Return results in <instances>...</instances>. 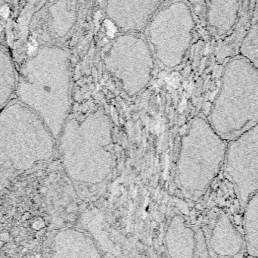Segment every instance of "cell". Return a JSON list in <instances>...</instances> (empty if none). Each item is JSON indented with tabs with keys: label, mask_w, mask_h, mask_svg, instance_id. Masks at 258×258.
<instances>
[{
	"label": "cell",
	"mask_w": 258,
	"mask_h": 258,
	"mask_svg": "<svg viewBox=\"0 0 258 258\" xmlns=\"http://www.w3.org/2000/svg\"><path fill=\"white\" fill-rule=\"evenodd\" d=\"M207 120L229 142L258 124V70L238 55L226 62Z\"/></svg>",
	"instance_id": "1"
},
{
	"label": "cell",
	"mask_w": 258,
	"mask_h": 258,
	"mask_svg": "<svg viewBox=\"0 0 258 258\" xmlns=\"http://www.w3.org/2000/svg\"><path fill=\"white\" fill-rule=\"evenodd\" d=\"M229 142L205 117L193 119L181 143L175 182L189 204L202 202L222 173Z\"/></svg>",
	"instance_id": "2"
},
{
	"label": "cell",
	"mask_w": 258,
	"mask_h": 258,
	"mask_svg": "<svg viewBox=\"0 0 258 258\" xmlns=\"http://www.w3.org/2000/svg\"><path fill=\"white\" fill-rule=\"evenodd\" d=\"M222 176L233 188L242 210L258 191V124L228 143Z\"/></svg>",
	"instance_id": "3"
},
{
	"label": "cell",
	"mask_w": 258,
	"mask_h": 258,
	"mask_svg": "<svg viewBox=\"0 0 258 258\" xmlns=\"http://www.w3.org/2000/svg\"><path fill=\"white\" fill-rule=\"evenodd\" d=\"M242 213L238 214L224 204L205 208L202 226L211 258H244L247 253L242 231Z\"/></svg>",
	"instance_id": "4"
},
{
	"label": "cell",
	"mask_w": 258,
	"mask_h": 258,
	"mask_svg": "<svg viewBox=\"0 0 258 258\" xmlns=\"http://www.w3.org/2000/svg\"><path fill=\"white\" fill-rule=\"evenodd\" d=\"M166 17L167 57L165 66H180L194 38L195 22L189 2H173L164 10Z\"/></svg>",
	"instance_id": "5"
},
{
	"label": "cell",
	"mask_w": 258,
	"mask_h": 258,
	"mask_svg": "<svg viewBox=\"0 0 258 258\" xmlns=\"http://www.w3.org/2000/svg\"><path fill=\"white\" fill-rule=\"evenodd\" d=\"M170 258H211L205 234L199 221L182 213L173 216L165 234Z\"/></svg>",
	"instance_id": "6"
},
{
	"label": "cell",
	"mask_w": 258,
	"mask_h": 258,
	"mask_svg": "<svg viewBox=\"0 0 258 258\" xmlns=\"http://www.w3.org/2000/svg\"><path fill=\"white\" fill-rule=\"evenodd\" d=\"M244 3L241 1L205 2L207 24L214 35L221 38L232 32L240 20Z\"/></svg>",
	"instance_id": "7"
},
{
	"label": "cell",
	"mask_w": 258,
	"mask_h": 258,
	"mask_svg": "<svg viewBox=\"0 0 258 258\" xmlns=\"http://www.w3.org/2000/svg\"><path fill=\"white\" fill-rule=\"evenodd\" d=\"M55 243V252L52 258H101L93 241L75 229L60 232Z\"/></svg>",
	"instance_id": "8"
},
{
	"label": "cell",
	"mask_w": 258,
	"mask_h": 258,
	"mask_svg": "<svg viewBox=\"0 0 258 258\" xmlns=\"http://www.w3.org/2000/svg\"><path fill=\"white\" fill-rule=\"evenodd\" d=\"M241 221L247 256L258 257V191L244 205Z\"/></svg>",
	"instance_id": "9"
},
{
	"label": "cell",
	"mask_w": 258,
	"mask_h": 258,
	"mask_svg": "<svg viewBox=\"0 0 258 258\" xmlns=\"http://www.w3.org/2000/svg\"><path fill=\"white\" fill-rule=\"evenodd\" d=\"M239 54L258 70V2H255L250 26L239 46Z\"/></svg>",
	"instance_id": "10"
},
{
	"label": "cell",
	"mask_w": 258,
	"mask_h": 258,
	"mask_svg": "<svg viewBox=\"0 0 258 258\" xmlns=\"http://www.w3.org/2000/svg\"><path fill=\"white\" fill-rule=\"evenodd\" d=\"M244 258H258V257H253V256H247V257H244Z\"/></svg>",
	"instance_id": "11"
}]
</instances>
